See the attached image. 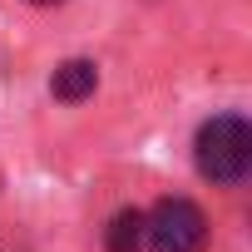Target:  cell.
<instances>
[{"mask_svg": "<svg viewBox=\"0 0 252 252\" xmlns=\"http://www.w3.org/2000/svg\"><path fill=\"white\" fill-rule=\"evenodd\" d=\"M193 158H198V173L213 178V183H242L247 168H252V129L242 114H218L208 119L198 139H193Z\"/></svg>", "mask_w": 252, "mask_h": 252, "instance_id": "cell-1", "label": "cell"}, {"mask_svg": "<svg viewBox=\"0 0 252 252\" xmlns=\"http://www.w3.org/2000/svg\"><path fill=\"white\" fill-rule=\"evenodd\" d=\"M144 242L154 252H203L208 242V218L198 203L188 198H163L149 218H144Z\"/></svg>", "mask_w": 252, "mask_h": 252, "instance_id": "cell-2", "label": "cell"}, {"mask_svg": "<svg viewBox=\"0 0 252 252\" xmlns=\"http://www.w3.org/2000/svg\"><path fill=\"white\" fill-rule=\"evenodd\" d=\"M94 84H99V69H94L89 60H69V64H60V69H55V79H50L55 99H64V104L89 99V94H94Z\"/></svg>", "mask_w": 252, "mask_h": 252, "instance_id": "cell-3", "label": "cell"}, {"mask_svg": "<svg viewBox=\"0 0 252 252\" xmlns=\"http://www.w3.org/2000/svg\"><path fill=\"white\" fill-rule=\"evenodd\" d=\"M104 247H109V252H139V247H144V213H139V208L114 213V222H109V232H104Z\"/></svg>", "mask_w": 252, "mask_h": 252, "instance_id": "cell-4", "label": "cell"}, {"mask_svg": "<svg viewBox=\"0 0 252 252\" xmlns=\"http://www.w3.org/2000/svg\"><path fill=\"white\" fill-rule=\"evenodd\" d=\"M30 5H60V0H30Z\"/></svg>", "mask_w": 252, "mask_h": 252, "instance_id": "cell-5", "label": "cell"}]
</instances>
